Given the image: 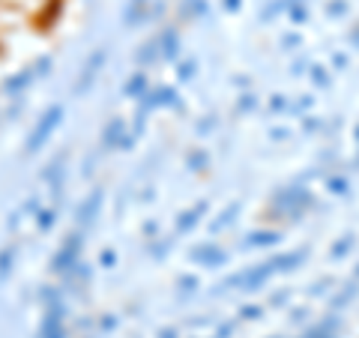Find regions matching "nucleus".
Segmentation results:
<instances>
[{
  "instance_id": "f3484780",
  "label": "nucleus",
  "mask_w": 359,
  "mask_h": 338,
  "mask_svg": "<svg viewBox=\"0 0 359 338\" xmlns=\"http://www.w3.org/2000/svg\"><path fill=\"white\" fill-rule=\"evenodd\" d=\"M102 326H105V330H114L117 320H114V318H105V320H102Z\"/></svg>"
},
{
  "instance_id": "7ed1b4c3",
  "label": "nucleus",
  "mask_w": 359,
  "mask_h": 338,
  "mask_svg": "<svg viewBox=\"0 0 359 338\" xmlns=\"http://www.w3.org/2000/svg\"><path fill=\"white\" fill-rule=\"evenodd\" d=\"M102 63H105V48H99L96 54H93V58H90L87 60V66H84V69H81V81H78V93H81V90H87L90 84H93V78H96V72L99 69H102Z\"/></svg>"
},
{
  "instance_id": "423d86ee",
  "label": "nucleus",
  "mask_w": 359,
  "mask_h": 338,
  "mask_svg": "<svg viewBox=\"0 0 359 338\" xmlns=\"http://www.w3.org/2000/svg\"><path fill=\"white\" fill-rule=\"evenodd\" d=\"M48 9H45V15L39 18V25H42V30H48L51 25H54V21H57L60 18V13H63V0H48Z\"/></svg>"
},
{
  "instance_id": "2eb2a0df",
  "label": "nucleus",
  "mask_w": 359,
  "mask_h": 338,
  "mask_svg": "<svg viewBox=\"0 0 359 338\" xmlns=\"http://www.w3.org/2000/svg\"><path fill=\"white\" fill-rule=\"evenodd\" d=\"M99 261H102V266H114V264H117V255L105 249V252H102V257H99Z\"/></svg>"
},
{
  "instance_id": "20e7f679",
  "label": "nucleus",
  "mask_w": 359,
  "mask_h": 338,
  "mask_svg": "<svg viewBox=\"0 0 359 338\" xmlns=\"http://www.w3.org/2000/svg\"><path fill=\"white\" fill-rule=\"evenodd\" d=\"M99 207H102V191H90V198L84 201V204H81V210H78V219H81L84 224H90V222H93L96 219V212H99Z\"/></svg>"
},
{
  "instance_id": "dca6fc26",
  "label": "nucleus",
  "mask_w": 359,
  "mask_h": 338,
  "mask_svg": "<svg viewBox=\"0 0 359 338\" xmlns=\"http://www.w3.org/2000/svg\"><path fill=\"white\" fill-rule=\"evenodd\" d=\"M243 318H245V320H255V318H261V309H243Z\"/></svg>"
},
{
  "instance_id": "a211bd4d",
  "label": "nucleus",
  "mask_w": 359,
  "mask_h": 338,
  "mask_svg": "<svg viewBox=\"0 0 359 338\" xmlns=\"http://www.w3.org/2000/svg\"><path fill=\"white\" fill-rule=\"evenodd\" d=\"M162 338H177V330H165V332H162Z\"/></svg>"
},
{
  "instance_id": "9d476101",
  "label": "nucleus",
  "mask_w": 359,
  "mask_h": 338,
  "mask_svg": "<svg viewBox=\"0 0 359 338\" xmlns=\"http://www.w3.org/2000/svg\"><path fill=\"white\" fill-rule=\"evenodd\" d=\"M195 257H201L204 264H216V261H222V252L216 249V245H204V249L195 252Z\"/></svg>"
},
{
  "instance_id": "f03ea898",
  "label": "nucleus",
  "mask_w": 359,
  "mask_h": 338,
  "mask_svg": "<svg viewBox=\"0 0 359 338\" xmlns=\"http://www.w3.org/2000/svg\"><path fill=\"white\" fill-rule=\"evenodd\" d=\"M78 252H81V234H72L69 240H66L60 245V252L54 255V261H51V269L54 273H60V276H69L72 269L78 266Z\"/></svg>"
},
{
  "instance_id": "9b49d317",
  "label": "nucleus",
  "mask_w": 359,
  "mask_h": 338,
  "mask_svg": "<svg viewBox=\"0 0 359 338\" xmlns=\"http://www.w3.org/2000/svg\"><path fill=\"white\" fill-rule=\"evenodd\" d=\"M13 257H15L13 249H4V252H0V278L9 273V266H13Z\"/></svg>"
},
{
  "instance_id": "f257e3e1",
  "label": "nucleus",
  "mask_w": 359,
  "mask_h": 338,
  "mask_svg": "<svg viewBox=\"0 0 359 338\" xmlns=\"http://www.w3.org/2000/svg\"><path fill=\"white\" fill-rule=\"evenodd\" d=\"M63 120V108L60 105H51L45 114L39 117V123H36V129L30 132V138H27V153H36L45 141L51 138V132L57 129V123Z\"/></svg>"
},
{
  "instance_id": "f8f14e48",
  "label": "nucleus",
  "mask_w": 359,
  "mask_h": 338,
  "mask_svg": "<svg viewBox=\"0 0 359 338\" xmlns=\"http://www.w3.org/2000/svg\"><path fill=\"white\" fill-rule=\"evenodd\" d=\"M249 240H252L255 245H269V243H276V240H278V234H252Z\"/></svg>"
},
{
  "instance_id": "0eeeda50",
  "label": "nucleus",
  "mask_w": 359,
  "mask_h": 338,
  "mask_svg": "<svg viewBox=\"0 0 359 338\" xmlns=\"http://www.w3.org/2000/svg\"><path fill=\"white\" fill-rule=\"evenodd\" d=\"M144 90H147V75H144V72H138L135 78H129V84H126V93H129L132 99H141V96H144Z\"/></svg>"
},
{
  "instance_id": "6e6552de",
  "label": "nucleus",
  "mask_w": 359,
  "mask_h": 338,
  "mask_svg": "<svg viewBox=\"0 0 359 338\" xmlns=\"http://www.w3.org/2000/svg\"><path fill=\"white\" fill-rule=\"evenodd\" d=\"M159 51L165 54V58H174L177 54V33L174 30H165L159 36Z\"/></svg>"
},
{
  "instance_id": "ddd939ff",
  "label": "nucleus",
  "mask_w": 359,
  "mask_h": 338,
  "mask_svg": "<svg viewBox=\"0 0 359 338\" xmlns=\"http://www.w3.org/2000/svg\"><path fill=\"white\" fill-rule=\"evenodd\" d=\"M51 224H54V212L51 210H42L39 212V231H48Z\"/></svg>"
},
{
  "instance_id": "1a4fd4ad",
  "label": "nucleus",
  "mask_w": 359,
  "mask_h": 338,
  "mask_svg": "<svg viewBox=\"0 0 359 338\" xmlns=\"http://www.w3.org/2000/svg\"><path fill=\"white\" fill-rule=\"evenodd\" d=\"M120 135H123V120H111V126H108L105 135H102L105 147H114V144L120 141Z\"/></svg>"
},
{
  "instance_id": "39448f33",
  "label": "nucleus",
  "mask_w": 359,
  "mask_h": 338,
  "mask_svg": "<svg viewBox=\"0 0 359 338\" xmlns=\"http://www.w3.org/2000/svg\"><path fill=\"white\" fill-rule=\"evenodd\" d=\"M33 78H36V72H33V66H30V69H25V72H18V75L9 78V81L4 84V90H6L9 96H21V90H25L33 81Z\"/></svg>"
},
{
  "instance_id": "4468645a",
  "label": "nucleus",
  "mask_w": 359,
  "mask_h": 338,
  "mask_svg": "<svg viewBox=\"0 0 359 338\" xmlns=\"http://www.w3.org/2000/svg\"><path fill=\"white\" fill-rule=\"evenodd\" d=\"M180 219H183V222H177V228H180V231H189V228L195 224V212H183Z\"/></svg>"
}]
</instances>
